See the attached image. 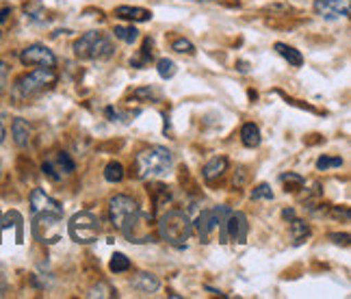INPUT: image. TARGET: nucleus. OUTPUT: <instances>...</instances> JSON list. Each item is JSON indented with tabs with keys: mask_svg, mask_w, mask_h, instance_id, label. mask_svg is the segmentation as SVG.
<instances>
[{
	"mask_svg": "<svg viewBox=\"0 0 351 299\" xmlns=\"http://www.w3.org/2000/svg\"><path fill=\"white\" fill-rule=\"evenodd\" d=\"M173 167V154L167 147H147L141 150L134 158V174L141 180H156V178H165Z\"/></svg>",
	"mask_w": 351,
	"mask_h": 299,
	"instance_id": "f257e3e1",
	"label": "nucleus"
},
{
	"mask_svg": "<svg viewBox=\"0 0 351 299\" xmlns=\"http://www.w3.org/2000/svg\"><path fill=\"white\" fill-rule=\"evenodd\" d=\"M74 54L83 61H109L115 54V46L109 35L89 31L74 42Z\"/></svg>",
	"mask_w": 351,
	"mask_h": 299,
	"instance_id": "f03ea898",
	"label": "nucleus"
},
{
	"mask_svg": "<svg viewBox=\"0 0 351 299\" xmlns=\"http://www.w3.org/2000/svg\"><path fill=\"white\" fill-rule=\"evenodd\" d=\"M139 217H141V208L130 195L111 198V202H109V219H111L115 230H119V232H124L126 237H130L132 228L139 224Z\"/></svg>",
	"mask_w": 351,
	"mask_h": 299,
	"instance_id": "7ed1b4c3",
	"label": "nucleus"
},
{
	"mask_svg": "<svg viewBox=\"0 0 351 299\" xmlns=\"http://www.w3.org/2000/svg\"><path fill=\"white\" fill-rule=\"evenodd\" d=\"M57 85V72L55 67H37L35 72L24 74L22 78H18L16 83V96L18 98H37L42 96L44 91L52 89Z\"/></svg>",
	"mask_w": 351,
	"mask_h": 299,
	"instance_id": "20e7f679",
	"label": "nucleus"
},
{
	"mask_svg": "<svg viewBox=\"0 0 351 299\" xmlns=\"http://www.w3.org/2000/svg\"><path fill=\"white\" fill-rule=\"evenodd\" d=\"M193 224L189 219V215L182 211H169L158 219V235L163 241L171 246H182V243L191 237Z\"/></svg>",
	"mask_w": 351,
	"mask_h": 299,
	"instance_id": "39448f33",
	"label": "nucleus"
},
{
	"mask_svg": "<svg viewBox=\"0 0 351 299\" xmlns=\"http://www.w3.org/2000/svg\"><path fill=\"white\" fill-rule=\"evenodd\" d=\"M67 232H70L72 241L78 243V246H89V243L98 241L100 219L89 211L76 213L70 219V224H67Z\"/></svg>",
	"mask_w": 351,
	"mask_h": 299,
	"instance_id": "423d86ee",
	"label": "nucleus"
},
{
	"mask_svg": "<svg viewBox=\"0 0 351 299\" xmlns=\"http://www.w3.org/2000/svg\"><path fill=\"white\" fill-rule=\"evenodd\" d=\"M232 211L228 206H215L210 211H204L199 215L197 219V235L202 239V243H208L210 241V235L215 232V230H219V241L226 243V219L228 215H230Z\"/></svg>",
	"mask_w": 351,
	"mask_h": 299,
	"instance_id": "0eeeda50",
	"label": "nucleus"
},
{
	"mask_svg": "<svg viewBox=\"0 0 351 299\" xmlns=\"http://www.w3.org/2000/svg\"><path fill=\"white\" fill-rule=\"evenodd\" d=\"M61 219L63 215L39 213L33 215V232L42 243H57L61 237Z\"/></svg>",
	"mask_w": 351,
	"mask_h": 299,
	"instance_id": "6e6552de",
	"label": "nucleus"
},
{
	"mask_svg": "<svg viewBox=\"0 0 351 299\" xmlns=\"http://www.w3.org/2000/svg\"><path fill=\"white\" fill-rule=\"evenodd\" d=\"M20 61L24 65H35V67H57L55 52L42 44H31L29 48H24L20 54Z\"/></svg>",
	"mask_w": 351,
	"mask_h": 299,
	"instance_id": "1a4fd4ad",
	"label": "nucleus"
},
{
	"mask_svg": "<svg viewBox=\"0 0 351 299\" xmlns=\"http://www.w3.org/2000/svg\"><path fill=\"white\" fill-rule=\"evenodd\" d=\"M315 13L323 20H341L351 13V0H315Z\"/></svg>",
	"mask_w": 351,
	"mask_h": 299,
	"instance_id": "9d476101",
	"label": "nucleus"
},
{
	"mask_svg": "<svg viewBox=\"0 0 351 299\" xmlns=\"http://www.w3.org/2000/svg\"><path fill=\"white\" fill-rule=\"evenodd\" d=\"M74 169H76V165L67 152H57L55 156H50L44 163V174L50 176L52 180H61L63 176H70Z\"/></svg>",
	"mask_w": 351,
	"mask_h": 299,
	"instance_id": "9b49d317",
	"label": "nucleus"
},
{
	"mask_svg": "<svg viewBox=\"0 0 351 299\" xmlns=\"http://www.w3.org/2000/svg\"><path fill=\"white\" fill-rule=\"evenodd\" d=\"M247 239V217L243 213H230L226 219V243H245Z\"/></svg>",
	"mask_w": 351,
	"mask_h": 299,
	"instance_id": "f8f14e48",
	"label": "nucleus"
},
{
	"mask_svg": "<svg viewBox=\"0 0 351 299\" xmlns=\"http://www.w3.org/2000/svg\"><path fill=\"white\" fill-rule=\"evenodd\" d=\"M31 213L33 215H39V213L63 215V206L57 200H52L46 191H42V189H35V191L31 193Z\"/></svg>",
	"mask_w": 351,
	"mask_h": 299,
	"instance_id": "ddd939ff",
	"label": "nucleus"
},
{
	"mask_svg": "<svg viewBox=\"0 0 351 299\" xmlns=\"http://www.w3.org/2000/svg\"><path fill=\"white\" fill-rule=\"evenodd\" d=\"M115 16L121 20H128V22H150L152 20V11L150 9H143V7H128V5H121L115 9Z\"/></svg>",
	"mask_w": 351,
	"mask_h": 299,
	"instance_id": "4468645a",
	"label": "nucleus"
},
{
	"mask_svg": "<svg viewBox=\"0 0 351 299\" xmlns=\"http://www.w3.org/2000/svg\"><path fill=\"white\" fill-rule=\"evenodd\" d=\"M11 132H13V141H16L18 147L29 145V141H31V126H29V121H26V119H22V117L13 119Z\"/></svg>",
	"mask_w": 351,
	"mask_h": 299,
	"instance_id": "2eb2a0df",
	"label": "nucleus"
},
{
	"mask_svg": "<svg viewBox=\"0 0 351 299\" xmlns=\"http://www.w3.org/2000/svg\"><path fill=\"white\" fill-rule=\"evenodd\" d=\"M132 289H137L139 293H156L160 289V282L152 274H137L132 278Z\"/></svg>",
	"mask_w": 351,
	"mask_h": 299,
	"instance_id": "dca6fc26",
	"label": "nucleus"
},
{
	"mask_svg": "<svg viewBox=\"0 0 351 299\" xmlns=\"http://www.w3.org/2000/svg\"><path fill=\"white\" fill-rule=\"evenodd\" d=\"M226 169H228V158L226 156H215V158H210L204 165V169H202V176H204V178L210 182L215 178H219V176H223Z\"/></svg>",
	"mask_w": 351,
	"mask_h": 299,
	"instance_id": "f3484780",
	"label": "nucleus"
},
{
	"mask_svg": "<svg viewBox=\"0 0 351 299\" xmlns=\"http://www.w3.org/2000/svg\"><path fill=\"white\" fill-rule=\"evenodd\" d=\"M276 52L280 54L282 59H287L293 67H302V63H304V57H302V52L300 50H295L293 46H289V44H282V42H278L276 46Z\"/></svg>",
	"mask_w": 351,
	"mask_h": 299,
	"instance_id": "a211bd4d",
	"label": "nucleus"
},
{
	"mask_svg": "<svg viewBox=\"0 0 351 299\" xmlns=\"http://www.w3.org/2000/svg\"><path fill=\"white\" fill-rule=\"evenodd\" d=\"M241 141L245 147H258L261 145V128L256 124H245L241 128Z\"/></svg>",
	"mask_w": 351,
	"mask_h": 299,
	"instance_id": "6ab92c4d",
	"label": "nucleus"
},
{
	"mask_svg": "<svg viewBox=\"0 0 351 299\" xmlns=\"http://www.w3.org/2000/svg\"><path fill=\"white\" fill-rule=\"evenodd\" d=\"M291 232H293L295 246H300V243H304V241L310 237V228H308V224H306V222L295 219V217H293V222H291Z\"/></svg>",
	"mask_w": 351,
	"mask_h": 299,
	"instance_id": "aec40b11",
	"label": "nucleus"
},
{
	"mask_svg": "<svg viewBox=\"0 0 351 299\" xmlns=\"http://www.w3.org/2000/svg\"><path fill=\"white\" fill-rule=\"evenodd\" d=\"M113 35L119 39V42H124V44H134L139 39V31L134 29V26H115Z\"/></svg>",
	"mask_w": 351,
	"mask_h": 299,
	"instance_id": "412c9836",
	"label": "nucleus"
},
{
	"mask_svg": "<svg viewBox=\"0 0 351 299\" xmlns=\"http://www.w3.org/2000/svg\"><path fill=\"white\" fill-rule=\"evenodd\" d=\"M104 178L109 180V182H121V180H124V165H121V163H117V160L106 163Z\"/></svg>",
	"mask_w": 351,
	"mask_h": 299,
	"instance_id": "4be33fe9",
	"label": "nucleus"
},
{
	"mask_svg": "<svg viewBox=\"0 0 351 299\" xmlns=\"http://www.w3.org/2000/svg\"><path fill=\"white\" fill-rule=\"evenodd\" d=\"M150 59H152V39H145L143 48H141V54H139V57L130 59V65L132 67H143Z\"/></svg>",
	"mask_w": 351,
	"mask_h": 299,
	"instance_id": "5701e85b",
	"label": "nucleus"
},
{
	"mask_svg": "<svg viewBox=\"0 0 351 299\" xmlns=\"http://www.w3.org/2000/svg\"><path fill=\"white\" fill-rule=\"evenodd\" d=\"M156 70H158V76H160V78L169 80V78L176 76V72H178V67H176V63H173L171 59H158Z\"/></svg>",
	"mask_w": 351,
	"mask_h": 299,
	"instance_id": "b1692460",
	"label": "nucleus"
},
{
	"mask_svg": "<svg viewBox=\"0 0 351 299\" xmlns=\"http://www.w3.org/2000/svg\"><path fill=\"white\" fill-rule=\"evenodd\" d=\"M111 271L113 274H124V271H128L130 269V261L124 256V254H119V252H115L113 256H111Z\"/></svg>",
	"mask_w": 351,
	"mask_h": 299,
	"instance_id": "393cba45",
	"label": "nucleus"
},
{
	"mask_svg": "<svg viewBox=\"0 0 351 299\" xmlns=\"http://www.w3.org/2000/svg\"><path fill=\"white\" fill-rule=\"evenodd\" d=\"M171 50H173V52H180V54H195V46H193L191 42H189V39H184V37L173 39Z\"/></svg>",
	"mask_w": 351,
	"mask_h": 299,
	"instance_id": "a878e982",
	"label": "nucleus"
},
{
	"mask_svg": "<svg viewBox=\"0 0 351 299\" xmlns=\"http://www.w3.org/2000/svg\"><path fill=\"white\" fill-rule=\"evenodd\" d=\"M343 165V158L341 156H321L319 160H317V169L319 171H328V169H332V167H341Z\"/></svg>",
	"mask_w": 351,
	"mask_h": 299,
	"instance_id": "bb28decb",
	"label": "nucleus"
},
{
	"mask_svg": "<svg viewBox=\"0 0 351 299\" xmlns=\"http://www.w3.org/2000/svg\"><path fill=\"white\" fill-rule=\"evenodd\" d=\"M252 200H274V191H271V187L269 184H258L252 191Z\"/></svg>",
	"mask_w": 351,
	"mask_h": 299,
	"instance_id": "cd10ccee",
	"label": "nucleus"
},
{
	"mask_svg": "<svg viewBox=\"0 0 351 299\" xmlns=\"http://www.w3.org/2000/svg\"><path fill=\"white\" fill-rule=\"evenodd\" d=\"M89 297H115V291L109 287V284H98V287H93L91 289V293H89Z\"/></svg>",
	"mask_w": 351,
	"mask_h": 299,
	"instance_id": "c85d7f7f",
	"label": "nucleus"
},
{
	"mask_svg": "<svg viewBox=\"0 0 351 299\" xmlns=\"http://www.w3.org/2000/svg\"><path fill=\"white\" fill-rule=\"evenodd\" d=\"M280 180L285 182V184H289V187H291V184H295L297 189H300V187H304V182H306V180L302 178V176H297V174H291V171H289V174H282V176H280ZM287 191H289V189H287Z\"/></svg>",
	"mask_w": 351,
	"mask_h": 299,
	"instance_id": "c756f323",
	"label": "nucleus"
},
{
	"mask_svg": "<svg viewBox=\"0 0 351 299\" xmlns=\"http://www.w3.org/2000/svg\"><path fill=\"white\" fill-rule=\"evenodd\" d=\"M7 74H9L7 63H5V61H0V93H3L5 85H7Z\"/></svg>",
	"mask_w": 351,
	"mask_h": 299,
	"instance_id": "7c9ffc66",
	"label": "nucleus"
},
{
	"mask_svg": "<svg viewBox=\"0 0 351 299\" xmlns=\"http://www.w3.org/2000/svg\"><path fill=\"white\" fill-rule=\"evenodd\" d=\"M132 96L134 98H154V91L152 89H139V91H134Z\"/></svg>",
	"mask_w": 351,
	"mask_h": 299,
	"instance_id": "2f4dec72",
	"label": "nucleus"
},
{
	"mask_svg": "<svg viewBox=\"0 0 351 299\" xmlns=\"http://www.w3.org/2000/svg\"><path fill=\"white\" fill-rule=\"evenodd\" d=\"M9 13H11V9H3V11H0V24H3V22L7 20Z\"/></svg>",
	"mask_w": 351,
	"mask_h": 299,
	"instance_id": "473e14b6",
	"label": "nucleus"
},
{
	"mask_svg": "<svg viewBox=\"0 0 351 299\" xmlns=\"http://www.w3.org/2000/svg\"><path fill=\"white\" fill-rule=\"evenodd\" d=\"M5 141V124H3V117H0V143Z\"/></svg>",
	"mask_w": 351,
	"mask_h": 299,
	"instance_id": "72a5a7b5",
	"label": "nucleus"
},
{
	"mask_svg": "<svg viewBox=\"0 0 351 299\" xmlns=\"http://www.w3.org/2000/svg\"><path fill=\"white\" fill-rule=\"evenodd\" d=\"M0 176H3V165H0Z\"/></svg>",
	"mask_w": 351,
	"mask_h": 299,
	"instance_id": "f704fd0d",
	"label": "nucleus"
}]
</instances>
